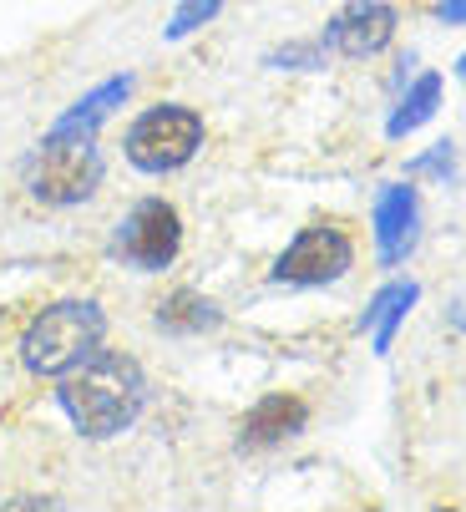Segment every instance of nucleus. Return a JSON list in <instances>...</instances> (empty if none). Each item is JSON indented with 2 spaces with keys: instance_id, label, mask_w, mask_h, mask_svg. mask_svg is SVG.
<instances>
[{
  "instance_id": "obj_1",
  "label": "nucleus",
  "mask_w": 466,
  "mask_h": 512,
  "mask_svg": "<svg viewBox=\"0 0 466 512\" xmlns=\"http://www.w3.org/2000/svg\"><path fill=\"white\" fill-rule=\"evenodd\" d=\"M61 411L71 416V426L92 436V442H107V436H122L137 416H142V401H147V376L142 365L122 350H97L87 355L76 371L61 376V391H56Z\"/></svg>"
},
{
  "instance_id": "obj_2",
  "label": "nucleus",
  "mask_w": 466,
  "mask_h": 512,
  "mask_svg": "<svg viewBox=\"0 0 466 512\" xmlns=\"http://www.w3.org/2000/svg\"><path fill=\"white\" fill-rule=\"evenodd\" d=\"M102 188V148L97 132L46 127V137L26 158V193L46 208H76Z\"/></svg>"
},
{
  "instance_id": "obj_3",
  "label": "nucleus",
  "mask_w": 466,
  "mask_h": 512,
  "mask_svg": "<svg viewBox=\"0 0 466 512\" xmlns=\"http://www.w3.org/2000/svg\"><path fill=\"white\" fill-rule=\"evenodd\" d=\"M107 335V315L92 300H61L51 310H41L26 335H21V365L31 376H66L76 371L87 355L102 350Z\"/></svg>"
},
{
  "instance_id": "obj_4",
  "label": "nucleus",
  "mask_w": 466,
  "mask_h": 512,
  "mask_svg": "<svg viewBox=\"0 0 466 512\" xmlns=\"http://www.w3.org/2000/svg\"><path fill=\"white\" fill-rule=\"evenodd\" d=\"M203 148V117L183 102H163V107H147L142 117H132L127 137H122V153L137 173H178L198 158Z\"/></svg>"
},
{
  "instance_id": "obj_5",
  "label": "nucleus",
  "mask_w": 466,
  "mask_h": 512,
  "mask_svg": "<svg viewBox=\"0 0 466 512\" xmlns=\"http://www.w3.org/2000/svg\"><path fill=\"white\" fill-rule=\"evenodd\" d=\"M183 249V218L168 198H142L127 208V218L112 234V259H122L137 274H158Z\"/></svg>"
},
{
  "instance_id": "obj_6",
  "label": "nucleus",
  "mask_w": 466,
  "mask_h": 512,
  "mask_svg": "<svg viewBox=\"0 0 466 512\" xmlns=\"http://www.w3.org/2000/svg\"><path fill=\"white\" fill-rule=\"evenodd\" d=\"M355 264V244L345 229L335 224H309L289 239V249L274 259V284H299V289H320V284H335L345 279Z\"/></svg>"
},
{
  "instance_id": "obj_7",
  "label": "nucleus",
  "mask_w": 466,
  "mask_h": 512,
  "mask_svg": "<svg viewBox=\"0 0 466 512\" xmlns=\"http://www.w3.org/2000/svg\"><path fill=\"white\" fill-rule=\"evenodd\" d=\"M396 6L391 0H350V6H340L325 31H320V46L330 56H345V61H365V56H380L385 46L396 41Z\"/></svg>"
},
{
  "instance_id": "obj_8",
  "label": "nucleus",
  "mask_w": 466,
  "mask_h": 512,
  "mask_svg": "<svg viewBox=\"0 0 466 512\" xmlns=\"http://www.w3.org/2000/svg\"><path fill=\"white\" fill-rule=\"evenodd\" d=\"M421 239V198L411 183H385L375 193V254L380 264H406Z\"/></svg>"
},
{
  "instance_id": "obj_9",
  "label": "nucleus",
  "mask_w": 466,
  "mask_h": 512,
  "mask_svg": "<svg viewBox=\"0 0 466 512\" xmlns=\"http://www.w3.org/2000/svg\"><path fill=\"white\" fill-rule=\"evenodd\" d=\"M304 426H309V406L299 396H264L239 426V447L264 452V447H279L289 436H299Z\"/></svg>"
},
{
  "instance_id": "obj_10",
  "label": "nucleus",
  "mask_w": 466,
  "mask_h": 512,
  "mask_svg": "<svg viewBox=\"0 0 466 512\" xmlns=\"http://www.w3.org/2000/svg\"><path fill=\"white\" fill-rule=\"evenodd\" d=\"M416 300H421V284H411V279H391V284H380L375 295H370V305L360 315V330L370 335L375 355H391L396 330L406 325V315L416 310Z\"/></svg>"
},
{
  "instance_id": "obj_11",
  "label": "nucleus",
  "mask_w": 466,
  "mask_h": 512,
  "mask_svg": "<svg viewBox=\"0 0 466 512\" xmlns=\"http://www.w3.org/2000/svg\"><path fill=\"white\" fill-rule=\"evenodd\" d=\"M441 71H421V77L406 87V97L396 102V112L391 117H385V137H411L416 127H426L431 117H436V107H441Z\"/></svg>"
},
{
  "instance_id": "obj_12",
  "label": "nucleus",
  "mask_w": 466,
  "mask_h": 512,
  "mask_svg": "<svg viewBox=\"0 0 466 512\" xmlns=\"http://www.w3.org/2000/svg\"><path fill=\"white\" fill-rule=\"evenodd\" d=\"M152 320H158L163 335H203L223 315H218V305L208 295H198V289H173L168 300H158V315H152Z\"/></svg>"
},
{
  "instance_id": "obj_13",
  "label": "nucleus",
  "mask_w": 466,
  "mask_h": 512,
  "mask_svg": "<svg viewBox=\"0 0 466 512\" xmlns=\"http://www.w3.org/2000/svg\"><path fill=\"white\" fill-rule=\"evenodd\" d=\"M132 97V77H112V82H102V87H92L87 97H76L71 102V112H61L56 117V127H71V132H97L122 102Z\"/></svg>"
},
{
  "instance_id": "obj_14",
  "label": "nucleus",
  "mask_w": 466,
  "mask_h": 512,
  "mask_svg": "<svg viewBox=\"0 0 466 512\" xmlns=\"http://www.w3.org/2000/svg\"><path fill=\"white\" fill-rule=\"evenodd\" d=\"M223 6H228V0H178V11H173V21H168L163 36H168V41H188L193 31L213 26Z\"/></svg>"
},
{
  "instance_id": "obj_15",
  "label": "nucleus",
  "mask_w": 466,
  "mask_h": 512,
  "mask_svg": "<svg viewBox=\"0 0 466 512\" xmlns=\"http://www.w3.org/2000/svg\"><path fill=\"white\" fill-rule=\"evenodd\" d=\"M325 56H330V51H325L320 36H315V41H294V46H284V51H269L264 66H274V71H284V66H289V71H320Z\"/></svg>"
},
{
  "instance_id": "obj_16",
  "label": "nucleus",
  "mask_w": 466,
  "mask_h": 512,
  "mask_svg": "<svg viewBox=\"0 0 466 512\" xmlns=\"http://www.w3.org/2000/svg\"><path fill=\"white\" fill-rule=\"evenodd\" d=\"M411 173H436V178H451V173H456V148H451V142H436V153L416 158V163H411Z\"/></svg>"
},
{
  "instance_id": "obj_17",
  "label": "nucleus",
  "mask_w": 466,
  "mask_h": 512,
  "mask_svg": "<svg viewBox=\"0 0 466 512\" xmlns=\"http://www.w3.org/2000/svg\"><path fill=\"white\" fill-rule=\"evenodd\" d=\"M0 512H66V507L56 497H11Z\"/></svg>"
},
{
  "instance_id": "obj_18",
  "label": "nucleus",
  "mask_w": 466,
  "mask_h": 512,
  "mask_svg": "<svg viewBox=\"0 0 466 512\" xmlns=\"http://www.w3.org/2000/svg\"><path fill=\"white\" fill-rule=\"evenodd\" d=\"M436 21H446V26H466V0H441V6H436Z\"/></svg>"
},
{
  "instance_id": "obj_19",
  "label": "nucleus",
  "mask_w": 466,
  "mask_h": 512,
  "mask_svg": "<svg viewBox=\"0 0 466 512\" xmlns=\"http://www.w3.org/2000/svg\"><path fill=\"white\" fill-rule=\"evenodd\" d=\"M446 320H451V330H461V335H466V295H456V300H451V315H446Z\"/></svg>"
},
{
  "instance_id": "obj_20",
  "label": "nucleus",
  "mask_w": 466,
  "mask_h": 512,
  "mask_svg": "<svg viewBox=\"0 0 466 512\" xmlns=\"http://www.w3.org/2000/svg\"><path fill=\"white\" fill-rule=\"evenodd\" d=\"M456 77H461V87H466V51L456 56Z\"/></svg>"
}]
</instances>
